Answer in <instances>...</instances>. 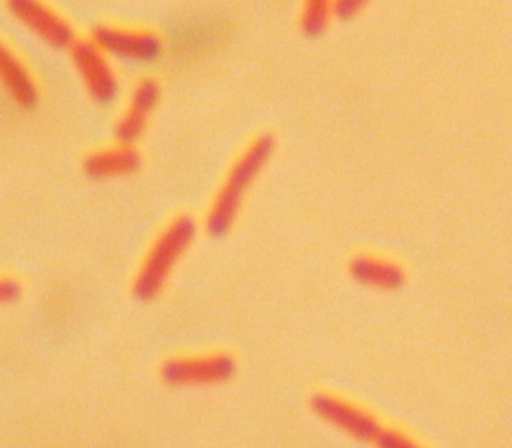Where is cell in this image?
<instances>
[{"instance_id": "5b68a950", "label": "cell", "mask_w": 512, "mask_h": 448, "mask_svg": "<svg viewBox=\"0 0 512 448\" xmlns=\"http://www.w3.org/2000/svg\"><path fill=\"white\" fill-rule=\"evenodd\" d=\"M98 44L90 42H78L72 48V62L84 80L88 92L98 102H112L118 94V82L108 66V62L102 58V54L96 48Z\"/></svg>"}, {"instance_id": "7c38bea8", "label": "cell", "mask_w": 512, "mask_h": 448, "mask_svg": "<svg viewBox=\"0 0 512 448\" xmlns=\"http://www.w3.org/2000/svg\"><path fill=\"white\" fill-rule=\"evenodd\" d=\"M330 16V0H304L302 8V30L308 36L324 32Z\"/></svg>"}, {"instance_id": "5bb4252c", "label": "cell", "mask_w": 512, "mask_h": 448, "mask_svg": "<svg viewBox=\"0 0 512 448\" xmlns=\"http://www.w3.org/2000/svg\"><path fill=\"white\" fill-rule=\"evenodd\" d=\"M18 292H20V286L14 282V280H4L2 282V298H4V302H10V300H14L16 296H18Z\"/></svg>"}, {"instance_id": "4fadbf2b", "label": "cell", "mask_w": 512, "mask_h": 448, "mask_svg": "<svg viewBox=\"0 0 512 448\" xmlns=\"http://www.w3.org/2000/svg\"><path fill=\"white\" fill-rule=\"evenodd\" d=\"M366 2H368V0H336L334 10H336L338 18L348 20V18H352L356 12H360Z\"/></svg>"}, {"instance_id": "8fae6325", "label": "cell", "mask_w": 512, "mask_h": 448, "mask_svg": "<svg viewBox=\"0 0 512 448\" xmlns=\"http://www.w3.org/2000/svg\"><path fill=\"white\" fill-rule=\"evenodd\" d=\"M350 272L358 282L376 288L392 290L402 284V272L396 266L374 258H356L350 264Z\"/></svg>"}, {"instance_id": "52a82bcc", "label": "cell", "mask_w": 512, "mask_h": 448, "mask_svg": "<svg viewBox=\"0 0 512 448\" xmlns=\"http://www.w3.org/2000/svg\"><path fill=\"white\" fill-rule=\"evenodd\" d=\"M94 42L122 58L152 60L160 52V40L150 32H130L118 28H94Z\"/></svg>"}, {"instance_id": "6da1fadb", "label": "cell", "mask_w": 512, "mask_h": 448, "mask_svg": "<svg viewBox=\"0 0 512 448\" xmlns=\"http://www.w3.org/2000/svg\"><path fill=\"white\" fill-rule=\"evenodd\" d=\"M272 152H274V138L270 134H262L250 144L244 156L236 162V166L232 168L226 184L222 186L214 202V210L206 224L212 236H222L230 228L246 190L250 188L254 178L260 174V170L264 168Z\"/></svg>"}, {"instance_id": "9c48e42d", "label": "cell", "mask_w": 512, "mask_h": 448, "mask_svg": "<svg viewBox=\"0 0 512 448\" xmlns=\"http://www.w3.org/2000/svg\"><path fill=\"white\" fill-rule=\"evenodd\" d=\"M2 80L14 100L22 106H34L38 92L28 74V70L20 64V60L4 46L2 48Z\"/></svg>"}, {"instance_id": "ba28073f", "label": "cell", "mask_w": 512, "mask_h": 448, "mask_svg": "<svg viewBox=\"0 0 512 448\" xmlns=\"http://www.w3.org/2000/svg\"><path fill=\"white\" fill-rule=\"evenodd\" d=\"M160 96V88L154 80L146 78L142 80L130 100V106L126 110V114L122 116V120L118 122L116 128V138L122 144H132L134 140L140 138V134L144 132V126L148 122V116L152 112V108L156 106Z\"/></svg>"}, {"instance_id": "3957f363", "label": "cell", "mask_w": 512, "mask_h": 448, "mask_svg": "<svg viewBox=\"0 0 512 448\" xmlns=\"http://www.w3.org/2000/svg\"><path fill=\"white\" fill-rule=\"evenodd\" d=\"M312 410L328 420L330 424L342 428L344 432H348L350 436L354 438H360V440H368V442H374V444H380V446H394V444H406L408 440L392 434V432H386L384 428L378 426V422L374 418H370L368 414L336 400V398H330V396H324V394H316L312 396Z\"/></svg>"}, {"instance_id": "277c9868", "label": "cell", "mask_w": 512, "mask_h": 448, "mask_svg": "<svg viewBox=\"0 0 512 448\" xmlns=\"http://www.w3.org/2000/svg\"><path fill=\"white\" fill-rule=\"evenodd\" d=\"M6 6L28 30L54 48H66L72 44V28L40 0H6Z\"/></svg>"}, {"instance_id": "8992f818", "label": "cell", "mask_w": 512, "mask_h": 448, "mask_svg": "<svg viewBox=\"0 0 512 448\" xmlns=\"http://www.w3.org/2000/svg\"><path fill=\"white\" fill-rule=\"evenodd\" d=\"M234 374V360L230 356H210L192 360H170L162 366V378L168 384H214L228 380Z\"/></svg>"}, {"instance_id": "30bf717a", "label": "cell", "mask_w": 512, "mask_h": 448, "mask_svg": "<svg viewBox=\"0 0 512 448\" xmlns=\"http://www.w3.org/2000/svg\"><path fill=\"white\" fill-rule=\"evenodd\" d=\"M140 158L132 148H118V150H106L92 154L84 170L92 178H106V176H116V174H130L138 168Z\"/></svg>"}, {"instance_id": "7a4b0ae2", "label": "cell", "mask_w": 512, "mask_h": 448, "mask_svg": "<svg viewBox=\"0 0 512 448\" xmlns=\"http://www.w3.org/2000/svg\"><path fill=\"white\" fill-rule=\"evenodd\" d=\"M194 236H196V224L192 218L182 216L172 222V226L158 238L156 246L152 248L150 256L146 258L136 278L134 294L138 300H144V302L152 300L160 292L174 264L190 246Z\"/></svg>"}]
</instances>
